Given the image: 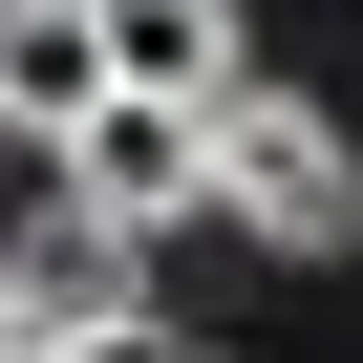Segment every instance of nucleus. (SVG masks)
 Instances as JSON below:
<instances>
[{
	"label": "nucleus",
	"instance_id": "1",
	"mask_svg": "<svg viewBox=\"0 0 363 363\" xmlns=\"http://www.w3.org/2000/svg\"><path fill=\"white\" fill-rule=\"evenodd\" d=\"M214 214L257 257H363V150L299 107V86H235L214 107Z\"/></svg>",
	"mask_w": 363,
	"mask_h": 363
},
{
	"label": "nucleus",
	"instance_id": "2",
	"mask_svg": "<svg viewBox=\"0 0 363 363\" xmlns=\"http://www.w3.org/2000/svg\"><path fill=\"white\" fill-rule=\"evenodd\" d=\"M65 193H86L107 235H193V214H214V107L107 86V107H86V150H65Z\"/></svg>",
	"mask_w": 363,
	"mask_h": 363
},
{
	"label": "nucleus",
	"instance_id": "3",
	"mask_svg": "<svg viewBox=\"0 0 363 363\" xmlns=\"http://www.w3.org/2000/svg\"><path fill=\"white\" fill-rule=\"evenodd\" d=\"M0 278H22V342H128V320H150V235H107L86 193H65L43 235H0Z\"/></svg>",
	"mask_w": 363,
	"mask_h": 363
},
{
	"label": "nucleus",
	"instance_id": "4",
	"mask_svg": "<svg viewBox=\"0 0 363 363\" xmlns=\"http://www.w3.org/2000/svg\"><path fill=\"white\" fill-rule=\"evenodd\" d=\"M86 107H107V0H0V128L86 150Z\"/></svg>",
	"mask_w": 363,
	"mask_h": 363
},
{
	"label": "nucleus",
	"instance_id": "5",
	"mask_svg": "<svg viewBox=\"0 0 363 363\" xmlns=\"http://www.w3.org/2000/svg\"><path fill=\"white\" fill-rule=\"evenodd\" d=\"M107 86H150V107H235L257 65H235V0H107Z\"/></svg>",
	"mask_w": 363,
	"mask_h": 363
},
{
	"label": "nucleus",
	"instance_id": "6",
	"mask_svg": "<svg viewBox=\"0 0 363 363\" xmlns=\"http://www.w3.org/2000/svg\"><path fill=\"white\" fill-rule=\"evenodd\" d=\"M43 363H171V320H128V342H43Z\"/></svg>",
	"mask_w": 363,
	"mask_h": 363
},
{
	"label": "nucleus",
	"instance_id": "7",
	"mask_svg": "<svg viewBox=\"0 0 363 363\" xmlns=\"http://www.w3.org/2000/svg\"><path fill=\"white\" fill-rule=\"evenodd\" d=\"M0 363H43V342H22V278H0Z\"/></svg>",
	"mask_w": 363,
	"mask_h": 363
}]
</instances>
